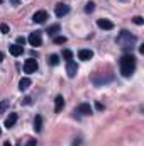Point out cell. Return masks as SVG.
<instances>
[{"mask_svg": "<svg viewBox=\"0 0 144 146\" xmlns=\"http://www.w3.org/2000/svg\"><path fill=\"white\" fill-rule=\"evenodd\" d=\"M17 122V114L15 112H12V114H9V117L5 119V127H14V124Z\"/></svg>", "mask_w": 144, "mask_h": 146, "instance_id": "13", "label": "cell"}, {"mask_svg": "<svg viewBox=\"0 0 144 146\" xmlns=\"http://www.w3.org/2000/svg\"><path fill=\"white\" fill-rule=\"evenodd\" d=\"M36 145H37L36 139H29V141H27V146H36Z\"/></svg>", "mask_w": 144, "mask_h": 146, "instance_id": "25", "label": "cell"}, {"mask_svg": "<svg viewBox=\"0 0 144 146\" xmlns=\"http://www.w3.org/2000/svg\"><path fill=\"white\" fill-rule=\"evenodd\" d=\"M134 72H136V58L132 54H124L120 58V73L126 78H129Z\"/></svg>", "mask_w": 144, "mask_h": 146, "instance_id": "1", "label": "cell"}, {"mask_svg": "<svg viewBox=\"0 0 144 146\" xmlns=\"http://www.w3.org/2000/svg\"><path fill=\"white\" fill-rule=\"evenodd\" d=\"M76 72H78V65L75 61H68L66 63V73H68V76L70 78H75L76 76Z\"/></svg>", "mask_w": 144, "mask_h": 146, "instance_id": "7", "label": "cell"}, {"mask_svg": "<svg viewBox=\"0 0 144 146\" xmlns=\"http://www.w3.org/2000/svg\"><path fill=\"white\" fill-rule=\"evenodd\" d=\"M97 26H98L100 29H105V31L114 29V22L108 21V19H98V21H97Z\"/></svg>", "mask_w": 144, "mask_h": 146, "instance_id": "8", "label": "cell"}, {"mask_svg": "<svg viewBox=\"0 0 144 146\" xmlns=\"http://www.w3.org/2000/svg\"><path fill=\"white\" fill-rule=\"evenodd\" d=\"M75 112L83 114V115H90L93 110H92V107H90V104H80V106L76 107V110H75Z\"/></svg>", "mask_w": 144, "mask_h": 146, "instance_id": "10", "label": "cell"}, {"mask_svg": "<svg viewBox=\"0 0 144 146\" xmlns=\"http://www.w3.org/2000/svg\"><path fill=\"white\" fill-rule=\"evenodd\" d=\"M93 10H95V3H93V2H88V3L85 5V12H87V14H92Z\"/></svg>", "mask_w": 144, "mask_h": 146, "instance_id": "18", "label": "cell"}, {"mask_svg": "<svg viewBox=\"0 0 144 146\" xmlns=\"http://www.w3.org/2000/svg\"><path fill=\"white\" fill-rule=\"evenodd\" d=\"M68 12H70V7H68L66 3H58L56 9H54V14H56L58 17H63V15H66Z\"/></svg>", "mask_w": 144, "mask_h": 146, "instance_id": "5", "label": "cell"}, {"mask_svg": "<svg viewBox=\"0 0 144 146\" xmlns=\"http://www.w3.org/2000/svg\"><path fill=\"white\" fill-rule=\"evenodd\" d=\"M48 63H49V65H53V66H56V65L59 63V56H58V54H51V56H49V60H48Z\"/></svg>", "mask_w": 144, "mask_h": 146, "instance_id": "17", "label": "cell"}, {"mask_svg": "<svg viewBox=\"0 0 144 146\" xmlns=\"http://www.w3.org/2000/svg\"><path fill=\"white\" fill-rule=\"evenodd\" d=\"M134 42H136V37L127 31H122L117 37V44H120L122 48H132L131 44H134Z\"/></svg>", "mask_w": 144, "mask_h": 146, "instance_id": "2", "label": "cell"}, {"mask_svg": "<svg viewBox=\"0 0 144 146\" xmlns=\"http://www.w3.org/2000/svg\"><path fill=\"white\" fill-rule=\"evenodd\" d=\"M63 107H65V99H63V95H58L54 100V112H61Z\"/></svg>", "mask_w": 144, "mask_h": 146, "instance_id": "11", "label": "cell"}, {"mask_svg": "<svg viewBox=\"0 0 144 146\" xmlns=\"http://www.w3.org/2000/svg\"><path fill=\"white\" fill-rule=\"evenodd\" d=\"M24 104H26V106H29V104H31V99H29V97H26V99H24Z\"/></svg>", "mask_w": 144, "mask_h": 146, "instance_id": "26", "label": "cell"}, {"mask_svg": "<svg viewBox=\"0 0 144 146\" xmlns=\"http://www.w3.org/2000/svg\"><path fill=\"white\" fill-rule=\"evenodd\" d=\"M29 85H31V80H29V78H20V82H19V90H27Z\"/></svg>", "mask_w": 144, "mask_h": 146, "instance_id": "15", "label": "cell"}, {"mask_svg": "<svg viewBox=\"0 0 144 146\" xmlns=\"http://www.w3.org/2000/svg\"><path fill=\"white\" fill-rule=\"evenodd\" d=\"M0 31H2L3 34H9V31H10V29H9V26H7V24H0Z\"/></svg>", "mask_w": 144, "mask_h": 146, "instance_id": "22", "label": "cell"}, {"mask_svg": "<svg viewBox=\"0 0 144 146\" xmlns=\"http://www.w3.org/2000/svg\"><path fill=\"white\" fill-rule=\"evenodd\" d=\"M34 129H36V133L42 131V117L41 115H36V119H34Z\"/></svg>", "mask_w": 144, "mask_h": 146, "instance_id": "14", "label": "cell"}, {"mask_svg": "<svg viewBox=\"0 0 144 146\" xmlns=\"http://www.w3.org/2000/svg\"><path fill=\"white\" fill-rule=\"evenodd\" d=\"M58 33H59V24H53V26H49V27H48V34H49V36L54 37Z\"/></svg>", "mask_w": 144, "mask_h": 146, "instance_id": "16", "label": "cell"}, {"mask_svg": "<svg viewBox=\"0 0 144 146\" xmlns=\"http://www.w3.org/2000/svg\"><path fill=\"white\" fill-rule=\"evenodd\" d=\"M132 21H134V24H137V26H143V24H144V19L141 17V15H136Z\"/></svg>", "mask_w": 144, "mask_h": 146, "instance_id": "21", "label": "cell"}, {"mask_svg": "<svg viewBox=\"0 0 144 146\" xmlns=\"http://www.w3.org/2000/svg\"><path fill=\"white\" fill-rule=\"evenodd\" d=\"M36 70H37V61L34 58H29V60L24 61V72L26 73H36Z\"/></svg>", "mask_w": 144, "mask_h": 146, "instance_id": "3", "label": "cell"}, {"mask_svg": "<svg viewBox=\"0 0 144 146\" xmlns=\"http://www.w3.org/2000/svg\"><path fill=\"white\" fill-rule=\"evenodd\" d=\"M3 146H12V145H10V143H9V141H5V145H3Z\"/></svg>", "mask_w": 144, "mask_h": 146, "instance_id": "28", "label": "cell"}, {"mask_svg": "<svg viewBox=\"0 0 144 146\" xmlns=\"http://www.w3.org/2000/svg\"><path fill=\"white\" fill-rule=\"evenodd\" d=\"M9 51H10V54H14V56H20V54L24 53V48H22L20 44H12V46L9 48Z\"/></svg>", "mask_w": 144, "mask_h": 146, "instance_id": "12", "label": "cell"}, {"mask_svg": "<svg viewBox=\"0 0 144 146\" xmlns=\"http://www.w3.org/2000/svg\"><path fill=\"white\" fill-rule=\"evenodd\" d=\"M7 106H9V102H7V100H3V102L0 104V112H2V110H5V107H7Z\"/></svg>", "mask_w": 144, "mask_h": 146, "instance_id": "24", "label": "cell"}, {"mask_svg": "<svg viewBox=\"0 0 144 146\" xmlns=\"http://www.w3.org/2000/svg\"><path fill=\"white\" fill-rule=\"evenodd\" d=\"M29 44L31 46H41L42 44V37H41V33L36 31V33H31V36H29Z\"/></svg>", "mask_w": 144, "mask_h": 146, "instance_id": "4", "label": "cell"}, {"mask_svg": "<svg viewBox=\"0 0 144 146\" xmlns=\"http://www.w3.org/2000/svg\"><path fill=\"white\" fill-rule=\"evenodd\" d=\"M2 2H3V0H0V3H2Z\"/></svg>", "mask_w": 144, "mask_h": 146, "instance_id": "29", "label": "cell"}, {"mask_svg": "<svg viewBox=\"0 0 144 146\" xmlns=\"http://www.w3.org/2000/svg\"><path fill=\"white\" fill-rule=\"evenodd\" d=\"M78 58L83 60V61H88V60L93 58V51L92 49H80L78 51Z\"/></svg>", "mask_w": 144, "mask_h": 146, "instance_id": "9", "label": "cell"}, {"mask_svg": "<svg viewBox=\"0 0 144 146\" xmlns=\"http://www.w3.org/2000/svg\"><path fill=\"white\" fill-rule=\"evenodd\" d=\"M46 19H48V12H46V10H37L36 14L32 15V21H34L36 24H42Z\"/></svg>", "mask_w": 144, "mask_h": 146, "instance_id": "6", "label": "cell"}, {"mask_svg": "<svg viewBox=\"0 0 144 146\" xmlns=\"http://www.w3.org/2000/svg\"><path fill=\"white\" fill-rule=\"evenodd\" d=\"M53 41H54L56 44H65V42H66L68 39H66L65 36H54V39H53Z\"/></svg>", "mask_w": 144, "mask_h": 146, "instance_id": "19", "label": "cell"}, {"mask_svg": "<svg viewBox=\"0 0 144 146\" xmlns=\"http://www.w3.org/2000/svg\"><path fill=\"white\" fill-rule=\"evenodd\" d=\"M17 44H20V46H24V44H26V39H24L22 36H19V37H17Z\"/></svg>", "mask_w": 144, "mask_h": 146, "instance_id": "23", "label": "cell"}, {"mask_svg": "<svg viewBox=\"0 0 144 146\" xmlns=\"http://www.w3.org/2000/svg\"><path fill=\"white\" fill-rule=\"evenodd\" d=\"M63 58H65L66 61H71V58H73V53L70 51V49H65V51H63Z\"/></svg>", "mask_w": 144, "mask_h": 146, "instance_id": "20", "label": "cell"}, {"mask_svg": "<svg viewBox=\"0 0 144 146\" xmlns=\"http://www.w3.org/2000/svg\"><path fill=\"white\" fill-rule=\"evenodd\" d=\"M3 61V53H0V63Z\"/></svg>", "mask_w": 144, "mask_h": 146, "instance_id": "27", "label": "cell"}, {"mask_svg": "<svg viewBox=\"0 0 144 146\" xmlns=\"http://www.w3.org/2000/svg\"><path fill=\"white\" fill-rule=\"evenodd\" d=\"M0 134H2V131H0Z\"/></svg>", "mask_w": 144, "mask_h": 146, "instance_id": "30", "label": "cell"}]
</instances>
